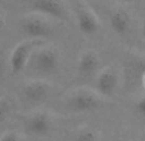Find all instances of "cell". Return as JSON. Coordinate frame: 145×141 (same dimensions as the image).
Returning a JSON list of instances; mask_svg holds the SVG:
<instances>
[{
    "instance_id": "cell-2",
    "label": "cell",
    "mask_w": 145,
    "mask_h": 141,
    "mask_svg": "<svg viewBox=\"0 0 145 141\" xmlns=\"http://www.w3.org/2000/svg\"><path fill=\"white\" fill-rule=\"evenodd\" d=\"M67 109L73 113L94 112L101 106V98L96 91L88 89H78L69 94L64 100Z\"/></svg>"
},
{
    "instance_id": "cell-1",
    "label": "cell",
    "mask_w": 145,
    "mask_h": 141,
    "mask_svg": "<svg viewBox=\"0 0 145 141\" xmlns=\"http://www.w3.org/2000/svg\"><path fill=\"white\" fill-rule=\"evenodd\" d=\"M125 90L132 92L142 87L145 76V55L136 53H127L122 62Z\"/></svg>"
},
{
    "instance_id": "cell-15",
    "label": "cell",
    "mask_w": 145,
    "mask_h": 141,
    "mask_svg": "<svg viewBox=\"0 0 145 141\" xmlns=\"http://www.w3.org/2000/svg\"><path fill=\"white\" fill-rule=\"evenodd\" d=\"M135 108H136L137 114H139V116H141L142 118H145V95H142L141 98L136 101Z\"/></svg>"
},
{
    "instance_id": "cell-6",
    "label": "cell",
    "mask_w": 145,
    "mask_h": 141,
    "mask_svg": "<svg viewBox=\"0 0 145 141\" xmlns=\"http://www.w3.org/2000/svg\"><path fill=\"white\" fill-rule=\"evenodd\" d=\"M30 9L37 14H44L58 21L67 22L69 19L63 0H31Z\"/></svg>"
},
{
    "instance_id": "cell-11",
    "label": "cell",
    "mask_w": 145,
    "mask_h": 141,
    "mask_svg": "<svg viewBox=\"0 0 145 141\" xmlns=\"http://www.w3.org/2000/svg\"><path fill=\"white\" fill-rule=\"evenodd\" d=\"M109 25H110V28L118 36L125 37L131 31L132 18L125 8L117 7V8L112 9V12L109 14Z\"/></svg>"
},
{
    "instance_id": "cell-13",
    "label": "cell",
    "mask_w": 145,
    "mask_h": 141,
    "mask_svg": "<svg viewBox=\"0 0 145 141\" xmlns=\"http://www.w3.org/2000/svg\"><path fill=\"white\" fill-rule=\"evenodd\" d=\"M13 110V103L8 96L0 98V123L5 122Z\"/></svg>"
},
{
    "instance_id": "cell-12",
    "label": "cell",
    "mask_w": 145,
    "mask_h": 141,
    "mask_svg": "<svg viewBox=\"0 0 145 141\" xmlns=\"http://www.w3.org/2000/svg\"><path fill=\"white\" fill-rule=\"evenodd\" d=\"M99 67H100V59L94 50L85 52L78 58V62H77V72L84 77H90L96 74Z\"/></svg>"
},
{
    "instance_id": "cell-7",
    "label": "cell",
    "mask_w": 145,
    "mask_h": 141,
    "mask_svg": "<svg viewBox=\"0 0 145 141\" xmlns=\"http://www.w3.org/2000/svg\"><path fill=\"white\" fill-rule=\"evenodd\" d=\"M74 16H76L77 27L84 35L91 36L99 31L100 22L96 14L85 3H77V5L74 7Z\"/></svg>"
},
{
    "instance_id": "cell-8",
    "label": "cell",
    "mask_w": 145,
    "mask_h": 141,
    "mask_svg": "<svg viewBox=\"0 0 145 141\" xmlns=\"http://www.w3.org/2000/svg\"><path fill=\"white\" fill-rule=\"evenodd\" d=\"M53 127L52 117L46 112H36L23 122L25 132L32 136H46Z\"/></svg>"
},
{
    "instance_id": "cell-14",
    "label": "cell",
    "mask_w": 145,
    "mask_h": 141,
    "mask_svg": "<svg viewBox=\"0 0 145 141\" xmlns=\"http://www.w3.org/2000/svg\"><path fill=\"white\" fill-rule=\"evenodd\" d=\"M74 141H98V136L91 128H82L77 132Z\"/></svg>"
},
{
    "instance_id": "cell-18",
    "label": "cell",
    "mask_w": 145,
    "mask_h": 141,
    "mask_svg": "<svg viewBox=\"0 0 145 141\" xmlns=\"http://www.w3.org/2000/svg\"><path fill=\"white\" fill-rule=\"evenodd\" d=\"M4 26H5V19H4V17L0 16V31L4 28Z\"/></svg>"
},
{
    "instance_id": "cell-10",
    "label": "cell",
    "mask_w": 145,
    "mask_h": 141,
    "mask_svg": "<svg viewBox=\"0 0 145 141\" xmlns=\"http://www.w3.org/2000/svg\"><path fill=\"white\" fill-rule=\"evenodd\" d=\"M21 94L23 99L28 103L37 104L46 100L50 94V86L45 81L41 80H32L28 81L21 87Z\"/></svg>"
},
{
    "instance_id": "cell-16",
    "label": "cell",
    "mask_w": 145,
    "mask_h": 141,
    "mask_svg": "<svg viewBox=\"0 0 145 141\" xmlns=\"http://www.w3.org/2000/svg\"><path fill=\"white\" fill-rule=\"evenodd\" d=\"M0 141H21V138H19V136L16 132L8 131V132H5L0 137Z\"/></svg>"
},
{
    "instance_id": "cell-5",
    "label": "cell",
    "mask_w": 145,
    "mask_h": 141,
    "mask_svg": "<svg viewBox=\"0 0 145 141\" xmlns=\"http://www.w3.org/2000/svg\"><path fill=\"white\" fill-rule=\"evenodd\" d=\"M37 41L36 40H26L19 42L12 52L10 59H9V65H10V70L13 74L21 73L26 67H27L30 58L32 55L33 50L37 46Z\"/></svg>"
},
{
    "instance_id": "cell-9",
    "label": "cell",
    "mask_w": 145,
    "mask_h": 141,
    "mask_svg": "<svg viewBox=\"0 0 145 141\" xmlns=\"http://www.w3.org/2000/svg\"><path fill=\"white\" fill-rule=\"evenodd\" d=\"M120 78L114 68L107 67L98 73L95 80V91L100 96H113L118 89Z\"/></svg>"
},
{
    "instance_id": "cell-3",
    "label": "cell",
    "mask_w": 145,
    "mask_h": 141,
    "mask_svg": "<svg viewBox=\"0 0 145 141\" xmlns=\"http://www.w3.org/2000/svg\"><path fill=\"white\" fill-rule=\"evenodd\" d=\"M27 65L40 74L55 73L59 68V54L53 48L35 49Z\"/></svg>"
},
{
    "instance_id": "cell-4",
    "label": "cell",
    "mask_w": 145,
    "mask_h": 141,
    "mask_svg": "<svg viewBox=\"0 0 145 141\" xmlns=\"http://www.w3.org/2000/svg\"><path fill=\"white\" fill-rule=\"evenodd\" d=\"M21 30L30 39H45L54 33V27L39 14L23 17L21 21Z\"/></svg>"
},
{
    "instance_id": "cell-17",
    "label": "cell",
    "mask_w": 145,
    "mask_h": 141,
    "mask_svg": "<svg viewBox=\"0 0 145 141\" xmlns=\"http://www.w3.org/2000/svg\"><path fill=\"white\" fill-rule=\"evenodd\" d=\"M5 74V58L3 54H0V80Z\"/></svg>"
},
{
    "instance_id": "cell-19",
    "label": "cell",
    "mask_w": 145,
    "mask_h": 141,
    "mask_svg": "<svg viewBox=\"0 0 145 141\" xmlns=\"http://www.w3.org/2000/svg\"><path fill=\"white\" fill-rule=\"evenodd\" d=\"M141 36H142V40H144V42H145V22L141 27Z\"/></svg>"
}]
</instances>
